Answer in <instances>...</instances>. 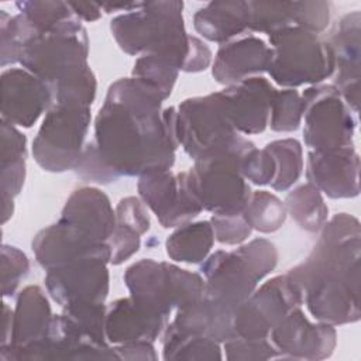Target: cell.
<instances>
[{
	"mask_svg": "<svg viewBox=\"0 0 361 361\" xmlns=\"http://www.w3.org/2000/svg\"><path fill=\"white\" fill-rule=\"evenodd\" d=\"M164 100L157 87L134 76L110 85L92 145L117 179L172 168L179 147L176 109L162 110Z\"/></svg>",
	"mask_w": 361,
	"mask_h": 361,
	"instance_id": "obj_1",
	"label": "cell"
},
{
	"mask_svg": "<svg viewBox=\"0 0 361 361\" xmlns=\"http://www.w3.org/2000/svg\"><path fill=\"white\" fill-rule=\"evenodd\" d=\"M360 221L338 213L324 223L309 257L286 272L320 323L340 326L360 320Z\"/></svg>",
	"mask_w": 361,
	"mask_h": 361,
	"instance_id": "obj_2",
	"label": "cell"
},
{
	"mask_svg": "<svg viewBox=\"0 0 361 361\" xmlns=\"http://www.w3.org/2000/svg\"><path fill=\"white\" fill-rule=\"evenodd\" d=\"M182 10V1L142 3L140 8L114 17L110 30L126 54H161L178 61L182 71L189 52Z\"/></svg>",
	"mask_w": 361,
	"mask_h": 361,
	"instance_id": "obj_3",
	"label": "cell"
},
{
	"mask_svg": "<svg viewBox=\"0 0 361 361\" xmlns=\"http://www.w3.org/2000/svg\"><path fill=\"white\" fill-rule=\"evenodd\" d=\"M175 131L178 145L195 162L227 154L243 157L254 148L228 121L217 92L183 100L176 109Z\"/></svg>",
	"mask_w": 361,
	"mask_h": 361,
	"instance_id": "obj_4",
	"label": "cell"
},
{
	"mask_svg": "<svg viewBox=\"0 0 361 361\" xmlns=\"http://www.w3.org/2000/svg\"><path fill=\"white\" fill-rule=\"evenodd\" d=\"M124 282L135 303L165 320L173 309L200 300L204 290L202 275L149 258L128 267Z\"/></svg>",
	"mask_w": 361,
	"mask_h": 361,
	"instance_id": "obj_5",
	"label": "cell"
},
{
	"mask_svg": "<svg viewBox=\"0 0 361 361\" xmlns=\"http://www.w3.org/2000/svg\"><path fill=\"white\" fill-rule=\"evenodd\" d=\"M272 49L268 73L288 89L319 85L334 73V55L329 42L302 27H288L268 35Z\"/></svg>",
	"mask_w": 361,
	"mask_h": 361,
	"instance_id": "obj_6",
	"label": "cell"
},
{
	"mask_svg": "<svg viewBox=\"0 0 361 361\" xmlns=\"http://www.w3.org/2000/svg\"><path fill=\"white\" fill-rule=\"evenodd\" d=\"M89 39L75 16L58 28L34 35L21 49L18 63L49 89L89 68Z\"/></svg>",
	"mask_w": 361,
	"mask_h": 361,
	"instance_id": "obj_7",
	"label": "cell"
},
{
	"mask_svg": "<svg viewBox=\"0 0 361 361\" xmlns=\"http://www.w3.org/2000/svg\"><path fill=\"white\" fill-rule=\"evenodd\" d=\"M243 157L227 154L196 161L178 178L202 210L213 214L240 213L252 192L240 172Z\"/></svg>",
	"mask_w": 361,
	"mask_h": 361,
	"instance_id": "obj_8",
	"label": "cell"
},
{
	"mask_svg": "<svg viewBox=\"0 0 361 361\" xmlns=\"http://www.w3.org/2000/svg\"><path fill=\"white\" fill-rule=\"evenodd\" d=\"M90 126V106L52 103L32 141L37 164L48 172L75 169Z\"/></svg>",
	"mask_w": 361,
	"mask_h": 361,
	"instance_id": "obj_9",
	"label": "cell"
},
{
	"mask_svg": "<svg viewBox=\"0 0 361 361\" xmlns=\"http://www.w3.org/2000/svg\"><path fill=\"white\" fill-rule=\"evenodd\" d=\"M303 140L312 151L354 147L353 111L333 85H313L302 93Z\"/></svg>",
	"mask_w": 361,
	"mask_h": 361,
	"instance_id": "obj_10",
	"label": "cell"
},
{
	"mask_svg": "<svg viewBox=\"0 0 361 361\" xmlns=\"http://www.w3.org/2000/svg\"><path fill=\"white\" fill-rule=\"evenodd\" d=\"M303 303V292L288 275L275 276L255 289L234 312V337L268 338L271 330Z\"/></svg>",
	"mask_w": 361,
	"mask_h": 361,
	"instance_id": "obj_11",
	"label": "cell"
},
{
	"mask_svg": "<svg viewBox=\"0 0 361 361\" xmlns=\"http://www.w3.org/2000/svg\"><path fill=\"white\" fill-rule=\"evenodd\" d=\"M107 261L80 258L47 271L45 286L62 307L76 303H104L109 293Z\"/></svg>",
	"mask_w": 361,
	"mask_h": 361,
	"instance_id": "obj_12",
	"label": "cell"
},
{
	"mask_svg": "<svg viewBox=\"0 0 361 361\" xmlns=\"http://www.w3.org/2000/svg\"><path fill=\"white\" fill-rule=\"evenodd\" d=\"M276 360H323L336 348L334 326L310 323L300 307L292 309L269 333Z\"/></svg>",
	"mask_w": 361,
	"mask_h": 361,
	"instance_id": "obj_13",
	"label": "cell"
},
{
	"mask_svg": "<svg viewBox=\"0 0 361 361\" xmlns=\"http://www.w3.org/2000/svg\"><path fill=\"white\" fill-rule=\"evenodd\" d=\"M204 276L203 298L233 312L257 289L259 279L238 250H219L200 267Z\"/></svg>",
	"mask_w": 361,
	"mask_h": 361,
	"instance_id": "obj_14",
	"label": "cell"
},
{
	"mask_svg": "<svg viewBox=\"0 0 361 361\" xmlns=\"http://www.w3.org/2000/svg\"><path fill=\"white\" fill-rule=\"evenodd\" d=\"M138 178L140 199L151 209L164 228L183 226L202 212L171 169L151 171Z\"/></svg>",
	"mask_w": 361,
	"mask_h": 361,
	"instance_id": "obj_15",
	"label": "cell"
},
{
	"mask_svg": "<svg viewBox=\"0 0 361 361\" xmlns=\"http://www.w3.org/2000/svg\"><path fill=\"white\" fill-rule=\"evenodd\" d=\"M276 89L262 76H252L217 92L221 107L240 134H258L269 120L271 103Z\"/></svg>",
	"mask_w": 361,
	"mask_h": 361,
	"instance_id": "obj_16",
	"label": "cell"
},
{
	"mask_svg": "<svg viewBox=\"0 0 361 361\" xmlns=\"http://www.w3.org/2000/svg\"><path fill=\"white\" fill-rule=\"evenodd\" d=\"M32 251L45 271L80 258H102L110 262L111 257L107 243H94L78 227L61 219L34 237Z\"/></svg>",
	"mask_w": 361,
	"mask_h": 361,
	"instance_id": "obj_17",
	"label": "cell"
},
{
	"mask_svg": "<svg viewBox=\"0 0 361 361\" xmlns=\"http://www.w3.org/2000/svg\"><path fill=\"white\" fill-rule=\"evenodd\" d=\"M52 104L49 86L21 68L1 73V120L13 126L31 127Z\"/></svg>",
	"mask_w": 361,
	"mask_h": 361,
	"instance_id": "obj_18",
	"label": "cell"
},
{
	"mask_svg": "<svg viewBox=\"0 0 361 361\" xmlns=\"http://www.w3.org/2000/svg\"><path fill=\"white\" fill-rule=\"evenodd\" d=\"M306 178L316 189L333 199L360 193V158L354 147L310 151Z\"/></svg>",
	"mask_w": 361,
	"mask_h": 361,
	"instance_id": "obj_19",
	"label": "cell"
},
{
	"mask_svg": "<svg viewBox=\"0 0 361 361\" xmlns=\"http://www.w3.org/2000/svg\"><path fill=\"white\" fill-rule=\"evenodd\" d=\"M360 11L340 18L326 39L334 55V87L353 113L360 104Z\"/></svg>",
	"mask_w": 361,
	"mask_h": 361,
	"instance_id": "obj_20",
	"label": "cell"
},
{
	"mask_svg": "<svg viewBox=\"0 0 361 361\" xmlns=\"http://www.w3.org/2000/svg\"><path fill=\"white\" fill-rule=\"evenodd\" d=\"M272 49L262 39L250 35L223 44L213 62L216 82L230 86L268 71Z\"/></svg>",
	"mask_w": 361,
	"mask_h": 361,
	"instance_id": "obj_21",
	"label": "cell"
},
{
	"mask_svg": "<svg viewBox=\"0 0 361 361\" xmlns=\"http://www.w3.org/2000/svg\"><path fill=\"white\" fill-rule=\"evenodd\" d=\"M61 220L73 224L94 243H107L116 226V212L106 193L85 186L68 197Z\"/></svg>",
	"mask_w": 361,
	"mask_h": 361,
	"instance_id": "obj_22",
	"label": "cell"
},
{
	"mask_svg": "<svg viewBox=\"0 0 361 361\" xmlns=\"http://www.w3.org/2000/svg\"><path fill=\"white\" fill-rule=\"evenodd\" d=\"M52 313L44 290L31 285L17 296L11 320V334L6 345H1L0 357L41 341L51 326Z\"/></svg>",
	"mask_w": 361,
	"mask_h": 361,
	"instance_id": "obj_23",
	"label": "cell"
},
{
	"mask_svg": "<svg viewBox=\"0 0 361 361\" xmlns=\"http://www.w3.org/2000/svg\"><path fill=\"white\" fill-rule=\"evenodd\" d=\"M166 324L168 320L149 313L128 296L117 299L106 309L104 333L107 341L113 344L131 341L154 343Z\"/></svg>",
	"mask_w": 361,
	"mask_h": 361,
	"instance_id": "obj_24",
	"label": "cell"
},
{
	"mask_svg": "<svg viewBox=\"0 0 361 361\" xmlns=\"http://www.w3.org/2000/svg\"><path fill=\"white\" fill-rule=\"evenodd\" d=\"M193 27L203 38L224 44L250 28L248 1H210L195 13Z\"/></svg>",
	"mask_w": 361,
	"mask_h": 361,
	"instance_id": "obj_25",
	"label": "cell"
},
{
	"mask_svg": "<svg viewBox=\"0 0 361 361\" xmlns=\"http://www.w3.org/2000/svg\"><path fill=\"white\" fill-rule=\"evenodd\" d=\"M234 312L202 298L200 300L176 310L171 327L190 334L203 336L219 343L234 337L233 331Z\"/></svg>",
	"mask_w": 361,
	"mask_h": 361,
	"instance_id": "obj_26",
	"label": "cell"
},
{
	"mask_svg": "<svg viewBox=\"0 0 361 361\" xmlns=\"http://www.w3.org/2000/svg\"><path fill=\"white\" fill-rule=\"evenodd\" d=\"M25 135L1 120V197L14 199L25 179Z\"/></svg>",
	"mask_w": 361,
	"mask_h": 361,
	"instance_id": "obj_27",
	"label": "cell"
},
{
	"mask_svg": "<svg viewBox=\"0 0 361 361\" xmlns=\"http://www.w3.org/2000/svg\"><path fill=\"white\" fill-rule=\"evenodd\" d=\"M214 234L210 221L186 223L179 226L165 241L166 254L176 262L199 264L213 247Z\"/></svg>",
	"mask_w": 361,
	"mask_h": 361,
	"instance_id": "obj_28",
	"label": "cell"
},
{
	"mask_svg": "<svg viewBox=\"0 0 361 361\" xmlns=\"http://www.w3.org/2000/svg\"><path fill=\"white\" fill-rule=\"evenodd\" d=\"M285 207L286 213L305 231L319 233L327 221L329 209L322 192L309 182L286 195Z\"/></svg>",
	"mask_w": 361,
	"mask_h": 361,
	"instance_id": "obj_29",
	"label": "cell"
},
{
	"mask_svg": "<svg viewBox=\"0 0 361 361\" xmlns=\"http://www.w3.org/2000/svg\"><path fill=\"white\" fill-rule=\"evenodd\" d=\"M164 360H221L219 341L179 331L169 324L164 329Z\"/></svg>",
	"mask_w": 361,
	"mask_h": 361,
	"instance_id": "obj_30",
	"label": "cell"
},
{
	"mask_svg": "<svg viewBox=\"0 0 361 361\" xmlns=\"http://www.w3.org/2000/svg\"><path fill=\"white\" fill-rule=\"evenodd\" d=\"M243 214L252 230L259 233H274L282 227L286 219L285 203L267 190L251 192Z\"/></svg>",
	"mask_w": 361,
	"mask_h": 361,
	"instance_id": "obj_31",
	"label": "cell"
},
{
	"mask_svg": "<svg viewBox=\"0 0 361 361\" xmlns=\"http://www.w3.org/2000/svg\"><path fill=\"white\" fill-rule=\"evenodd\" d=\"M265 149L275 161V178L271 182L275 190H288L302 175L303 151L302 145L295 138L276 140L265 145Z\"/></svg>",
	"mask_w": 361,
	"mask_h": 361,
	"instance_id": "obj_32",
	"label": "cell"
},
{
	"mask_svg": "<svg viewBox=\"0 0 361 361\" xmlns=\"http://www.w3.org/2000/svg\"><path fill=\"white\" fill-rule=\"evenodd\" d=\"M179 71L180 63L169 56L161 54H144L135 61L133 76L152 85L166 99L172 93Z\"/></svg>",
	"mask_w": 361,
	"mask_h": 361,
	"instance_id": "obj_33",
	"label": "cell"
},
{
	"mask_svg": "<svg viewBox=\"0 0 361 361\" xmlns=\"http://www.w3.org/2000/svg\"><path fill=\"white\" fill-rule=\"evenodd\" d=\"M248 11L251 31L269 35L295 27V1H248Z\"/></svg>",
	"mask_w": 361,
	"mask_h": 361,
	"instance_id": "obj_34",
	"label": "cell"
},
{
	"mask_svg": "<svg viewBox=\"0 0 361 361\" xmlns=\"http://www.w3.org/2000/svg\"><path fill=\"white\" fill-rule=\"evenodd\" d=\"M38 32L23 16H8L0 10V37H1V66L16 63L20 59L23 47Z\"/></svg>",
	"mask_w": 361,
	"mask_h": 361,
	"instance_id": "obj_35",
	"label": "cell"
},
{
	"mask_svg": "<svg viewBox=\"0 0 361 361\" xmlns=\"http://www.w3.org/2000/svg\"><path fill=\"white\" fill-rule=\"evenodd\" d=\"M16 7L38 34L52 31L75 17L68 1H17Z\"/></svg>",
	"mask_w": 361,
	"mask_h": 361,
	"instance_id": "obj_36",
	"label": "cell"
},
{
	"mask_svg": "<svg viewBox=\"0 0 361 361\" xmlns=\"http://www.w3.org/2000/svg\"><path fill=\"white\" fill-rule=\"evenodd\" d=\"M303 100L298 90H276L271 103L268 124L278 133H290L299 128L303 117Z\"/></svg>",
	"mask_w": 361,
	"mask_h": 361,
	"instance_id": "obj_37",
	"label": "cell"
},
{
	"mask_svg": "<svg viewBox=\"0 0 361 361\" xmlns=\"http://www.w3.org/2000/svg\"><path fill=\"white\" fill-rule=\"evenodd\" d=\"M30 261L17 247L3 244L1 247V292L13 296L21 279L28 274Z\"/></svg>",
	"mask_w": 361,
	"mask_h": 361,
	"instance_id": "obj_38",
	"label": "cell"
},
{
	"mask_svg": "<svg viewBox=\"0 0 361 361\" xmlns=\"http://www.w3.org/2000/svg\"><path fill=\"white\" fill-rule=\"evenodd\" d=\"M252 272L261 281L274 271L278 262V251L274 243L265 238H254L248 244L237 248Z\"/></svg>",
	"mask_w": 361,
	"mask_h": 361,
	"instance_id": "obj_39",
	"label": "cell"
},
{
	"mask_svg": "<svg viewBox=\"0 0 361 361\" xmlns=\"http://www.w3.org/2000/svg\"><path fill=\"white\" fill-rule=\"evenodd\" d=\"M240 172L244 179L254 185H271L276 172L275 161L265 148L257 149L254 147L241 158Z\"/></svg>",
	"mask_w": 361,
	"mask_h": 361,
	"instance_id": "obj_40",
	"label": "cell"
},
{
	"mask_svg": "<svg viewBox=\"0 0 361 361\" xmlns=\"http://www.w3.org/2000/svg\"><path fill=\"white\" fill-rule=\"evenodd\" d=\"M210 224L214 240L226 245H235L245 241L252 228L245 220L243 212L231 214H212Z\"/></svg>",
	"mask_w": 361,
	"mask_h": 361,
	"instance_id": "obj_41",
	"label": "cell"
},
{
	"mask_svg": "<svg viewBox=\"0 0 361 361\" xmlns=\"http://www.w3.org/2000/svg\"><path fill=\"white\" fill-rule=\"evenodd\" d=\"M226 358L240 361H257V360H276V351L269 338H241L233 337L224 341Z\"/></svg>",
	"mask_w": 361,
	"mask_h": 361,
	"instance_id": "obj_42",
	"label": "cell"
},
{
	"mask_svg": "<svg viewBox=\"0 0 361 361\" xmlns=\"http://www.w3.org/2000/svg\"><path fill=\"white\" fill-rule=\"evenodd\" d=\"M330 11L329 1H295V27L319 34L329 25Z\"/></svg>",
	"mask_w": 361,
	"mask_h": 361,
	"instance_id": "obj_43",
	"label": "cell"
},
{
	"mask_svg": "<svg viewBox=\"0 0 361 361\" xmlns=\"http://www.w3.org/2000/svg\"><path fill=\"white\" fill-rule=\"evenodd\" d=\"M75 172L78 178H80L85 182H94L107 185L111 182L118 180L116 175L109 169V166L103 162V159L96 152L92 142L85 145V149L82 152V157L75 166Z\"/></svg>",
	"mask_w": 361,
	"mask_h": 361,
	"instance_id": "obj_44",
	"label": "cell"
},
{
	"mask_svg": "<svg viewBox=\"0 0 361 361\" xmlns=\"http://www.w3.org/2000/svg\"><path fill=\"white\" fill-rule=\"evenodd\" d=\"M107 244L111 251L110 264L120 265L138 251L141 245V238L140 234L133 228L116 223L114 230L107 240Z\"/></svg>",
	"mask_w": 361,
	"mask_h": 361,
	"instance_id": "obj_45",
	"label": "cell"
},
{
	"mask_svg": "<svg viewBox=\"0 0 361 361\" xmlns=\"http://www.w3.org/2000/svg\"><path fill=\"white\" fill-rule=\"evenodd\" d=\"M116 223L127 226L137 231L140 235L149 230V216L142 200L134 196L124 197L116 207Z\"/></svg>",
	"mask_w": 361,
	"mask_h": 361,
	"instance_id": "obj_46",
	"label": "cell"
},
{
	"mask_svg": "<svg viewBox=\"0 0 361 361\" xmlns=\"http://www.w3.org/2000/svg\"><path fill=\"white\" fill-rule=\"evenodd\" d=\"M212 62L210 48L197 37L189 35V52L182 66L183 72H202Z\"/></svg>",
	"mask_w": 361,
	"mask_h": 361,
	"instance_id": "obj_47",
	"label": "cell"
},
{
	"mask_svg": "<svg viewBox=\"0 0 361 361\" xmlns=\"http://www.w3.org/2000/svg\"><path fill=\"white\" fill-rule=\"evenodd\" d=\"M113 348L117 360H157V354L151 341H131L117 344Z\"/></svg>",
	"mask_w": 361,
	"mask_h": 361,
	"instance_id": "obj_48",
	"label": "cell"
},
{
	"mask_svg": "<svg viewBox=\"0 0 361 361\" xmlns=\"http://www.w3.org/2000/svg\"><path fill=\"white\" fill-rule=\"evenodd\" d=\"M72 13L83 21L92 23L96 21L102 17V7L100 4L96 3H89V1H68Z\"/></svg>",
	"mask_w": 361,
	"mask_h": 361,
	"instance_id": "obj_49",
	"label": "cell"
}]
</instances>
